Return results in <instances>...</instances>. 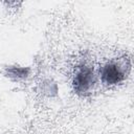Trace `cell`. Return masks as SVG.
Listing matches in <instances>:
<instances>
[{
	"label": "cell",
	"instance_id": "7a4b0ae2",
	"mask_svg": "<svg viewBox=\"0 0 134 134\" xmlns=\"http://www.w3.org/2000/svg\"><path fill=\"white\" fill-rule=\"evenodd\" d=\"M126 77L125 68L116 62H110L103 66L100 70L102 82L106 85H116L124 81Z\"/></svg>",
	"mask_w": 134,
	"mask_h": 134
},
{
	"label": "cell",
	"instance_id": "6da1fadb",
	"mask_svg": "<svg viewBox=\"0 0 134 134\" xmlns=\"http://www.w3.org/2000/svg\"><path fill=\"white\" fill-rule=\"evenodd\" d=\"M94 84L95 75L93 69L88 66L79 67L73 79L74 91L80 95H86L93 88Z\"/></svg>",
	"mask_w": 134,
	"mask_h": 134
}]
</instances>
